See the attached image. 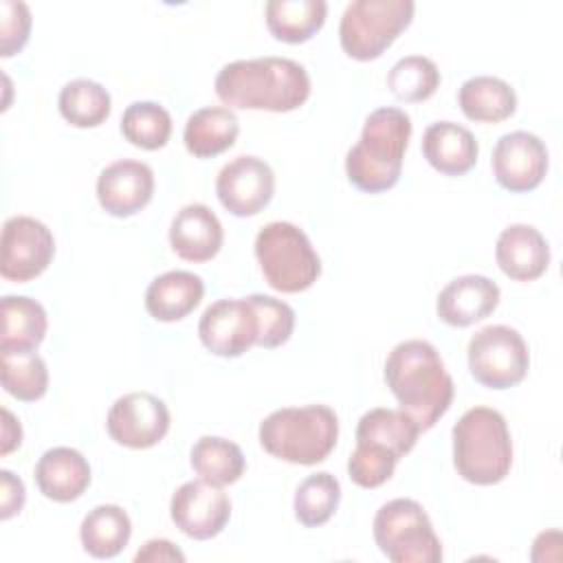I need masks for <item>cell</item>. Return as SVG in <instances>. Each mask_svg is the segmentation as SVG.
Here are the masks:
<instances>
[{
  "instance_id": "4dcf8cb0",
  "label": "cell",
  "mask_w": 563,
  "mask_h": 563,
  "mask_svg": "<svg viewBox=\"0 0 563 563\" xmlns=\"http://www.w3.org/2000/svg\"><path fill=\"white\" fill-rule=\"evenodd\" d=\"M341 501V484L334 475L321 471L308 475L295 490V517L306 528L323 526L332 519Z\"/></svg>"
},
{
  "instance_id": "cb8c5ba5",
  "label": "cell",
  "mask_w": 563,
  "mask_h": 563,
  "mask_svg": "<svg viewBox=\"0 0 563 563\" xmlns=\"http://www.w3.org/2000/svg\"><path fill=\"white\" fill-rule=\"evenodd\" d=\"M240 134V121L227 106H207L189 114L183 141L196 158H213L233 147Z\"/></svg>"
},
{
  "instance_id": "4fadbf2b",
  "label": "cell",
  "mask_w": 563,
  "mask_h": 563,
  "mask_svg": "<svg viewBox=\"0 0 563 563\" xmlns=\"http://www.w3.org/2000/svg\"><path fill=\"white\" fill-rule=\"evenodd\" d=\"M260 321L246 297L218 299L205 308L198 321V336L202 345L222 358L242 356L257 343Z\"/></svg>"
},
{
  "instance_id": "d4e9b609",
  "label": "cell",
  "mask_w": 563,
  "mask_h": 563,
  "mask_svg": "<svg viewBox=\"0 0 563 563\" xmlns=\"http://www.w3.org/2000/svg\"><path fill=\"white\" fill-rule=\"evenodd\" d=\"M457 106L466 119L477 123H501L517 110L512 86L493 75H475L457 90Z\"/></svg>"
},
{
  "instance_id": "836d02e7",
  "label": "cell",
  "mask_w": 563,
  "mask_h": 563,
  "mask_svg": "<svg viewBox=\"0 0 563 563\" xmlns=\"http://www.w3.org/2000/svg\"><path fill=\"white\" fill-rule=\"evenodd\" d=\"M0 378L4 391L22 402H35L48 389V369L37 352L2 354Z\"/></svg>"
},
{
  "instance_id": "5b68a950",
  "label": "cell",
  "mask_w": 563,
  "mask_h": 563,
  "mask_svg": "<svg viewBox=\"0 0 563 563\" xmlns=\"http://www.w3.org/2000/svg\"><path fill=\"white\" fill-rule=\"evenodd\" d=\"M339 440V418L328 405L275 409L260 422V444L288 464L323 462Z\"/></svg>"
},
{
  "instance_id": "3957f363",
  "label": "cell",
  "mask_w": 563,
  "mask_h": 563,
  "mask_svg": "<svg viewBox=\"0 0 563 563\" xmlns=\"http://www.w3.org/2000/svg\"><path fill=\"white\" fill-rule=\"evenodd\" d=\"M411 139V119L400 108H376L367 114L358 141L345 154L347 180L365 194H383L400 180Z\"/></svg>"
},
{
  "instance_id": "ffe728a7",
  "label": "cell",
  "mask_w": 563,
  "mask_h": 563,
  "mask_svg": "<svg viewBox=\"0 0 563 563\" xmlns=\"http://www.w3.org/2000/svg\"><path fill=\"white\" fill-rule=\"evenodd\" d=\"M35 484L46 499L68 504L79 499L90 486V464L77 449L53 446L35 464Z\"/></svg>"
},
{
  "instance_id": "52a82bcc",
  "label": "cell",
  "mask_w": 563,
  "mask_h": 563,
  "mask_svg": "<svg viewBox=\"0 0 563 563\" xmlns=\"http://www.w3.org/2000/svg\"><path fill=\"white\" fill-rule=\"evenodd\" d=\"M411 0H352L339 22V42L347 57L369 62L380 57L411 24Z\"/></svg>"
},
{
  "instance_id": "9c48e42d",
  "label": "cell",
  "mask_w": 563,
  "mask_h": 563,
  "mask_svg": "<svg viewBox=\"0 0 563 563\" xmlns=\"http://www.w3.org/2000/svg\"><path fill=\"white\" fill-rule=\"evenodd\" d=\"M471 376L488 389L519 385L530 367V352L523 336L510 325H486L477 330L466 347Z\"/></svg>"
},
{
  "instance_id": "7c38bea8",
  "label": "cell",
  "mask_w": 563,
  "mask_h": 563,
  "mask_svg": "<svg viewBox=\"0 0 563 563\" xmlns=\"http://www.w3.org/2000/svg\"><path fill=\"white\" fill-rule=\"evenodd\" d=\"M169 517L174 526L196 541L218 537L231 519V499L207 479H191L176 488L169 501Z\"/></svg>"
},
{
  "instance_id": "484cf974",
  "label": "cell",
  "mask_w": 563,
  "mask_h": 563,
  "mask_svg": "<svg viewBox=\"0 0 563 563\" xmlns=\"http://www.w3.org/2000/svg\"><path fill=\"white\" fill-rule=\"evenodd\" d=\"M132 537V521L117 504L95 506L79 526L81 548L95 559H114Z\"/></svg>"
},
{
  "instance_id": "8fae6325",
  "label": "cell",
  "mask_w": 563,
  "mask_h": 563,
  "mask_svg": "<svg viewBox=\"0 0 563 563\" xmlns=\"http://www.w3.org/2000/svg\"><path fill=\"white\" fill-rule=\"evenodd\" d=\"M169 422V409L158 396L150 391H130L112 402L106 429L121 446L150 449L167 435Z\"/></svg>"
},
{
  "instance_id": "8d00e7d4",
  "label": "cell",
  "mask_w": 563,
  "mask_h": 563,
  "mask_svg": "<svg viewBox=\"0 0 563 563\" xmlns=\"http://www.w3.org/2000/svg\"><path fill=\"white\" fill-rule=\"evenodd\" d=\"M31 33V11L20 0L0 2V55L11 57L24 48Z\"/></svg>"
},
{
  "instance_id": "7402d4cb",
  "label": "cell",
  "mask_w": 563,
  "mask_h": 563,
  "mask_svg": "<svg viewBox=\"0 0 563 563\" xmlns=\"http://www.w3.org/2000/svg\"><path fill=\"white\" fill-rule=\"evenodd\" d=\"M2 354H31L46 336L48 319L40 301L24 295H4L0 301Z\"/></svg>"
},
{
  "instance_id": "5bb4252c",
  "label": "cell",
  "mask_w": 563,
  "mask_h": 563,
  "mask_svg": "<svg viewBox=\"0 0 563 563\" xmlns=\"http://www.w3.org/2000/svg\"><path fill=\"white\" fill-rule=\"evenodd\" d=\"M216 194L229 213L251 218L273 200L275 174L264 158L242 154L218 172Z\"/></svg>"
},
{
  "instance_id": "d6a6232c",
  "label": "cell",
  "mask_w": 563,
  "mask_h": 563,
  "mask_svg": "<svg viewBox=\"0 0 563 563\" xmlns=\"http://www.w3.org/2000/svg\"><path fill=\"white\" fill-rule=\"evenodd\" d=\"M440 86V70L433 59L424 55L400 57L387 73V88L398 101L418 103L435 95Z\"/></svg>"
},
{
  "instance_id": "30bf717a",
  "label": "cell",
  "mask_w": 563,
  "mask_h": 563,
  "mask_svg": "<svg viewBox=\"0 0 563 563\" xmlns=\"http://www.w3.org/2000/svg\"><path fill=\"white\" fill-rule=\"evenodd\" d=\"M0 246V275L7 282L18 284L40 277L55 255V238L51 229L31 216L9 218L2 224Z\"/></svg>"
},
{
  "instance_id": "f546056e",
  "label": "cell",
  "mask_w": 563,
  "mask_h": 563,
  "mask_svg": "<svg viewBox=\"0 0 563 563\" xmlns=\"http://www.w3.org/2000/svg\"><path fill=\"white\" fill-rule=\"evenodd\" d=\"M59 114L75 128H97L112 110L110 92L92 79L79 77L59 90Z\"/></svg>"
},
{
  "instance_id": "7a4b0ae2",
  "label": "cell",
  "mask_w": 563,
  "mask_h": 563,
  "mask_svg": "<svg viewBox=\"0 0 563 563\" xmlns=\"http://www.w3.org/2000/svg\"><path fill=\"white\" fill-rule=\"evenodd\" d=\"M385 383L398 409L409 413L420 431H429L451 407L455 385L440 352L422 339L400 341L385 361Z\"/></svg>"
},
{
  "instance_id": "4316f807",
  "label": "cell",
  "mask_w": 563,
  "mask_h": 563,
  "mask_svg": "<svg viewBox=\"0 0 563 563\" xmlns=\"http://www.w3.org/2000/svg\"><path fill=\"white\" fill-rule=\"evenodd\" d=\"M325 0H268L266 26L271 35L286 44H301L317 35L325 22Z\"/></svg>"
},
{
  "instance_id": "e0dca14e",
  "label": "cell",
  "mask_w": 563,
  "mask_h": 563,
  "mask_svg": "<svg viewBox=\"0 0 563 563\" xmlns=\"http://www.w3.org/2000/svg\"><path fill=\"white\" fill-rule=\"evenodd\" d=\"M224 242V231L218 216L202 202L185 205L176 211L169 224L172 251L194 264L213 260Z\"/></svg>"
},
{
  "instance_id": "6da1fadb",
  "label": "cell",
  "mask_w": 563,
  "mask_h": 563,
  "mask_svg": "<svg viewBox=\"0 0 563 563\" xmlns=\"http://www.w3.org/2000/svg\"><path fill=\"white\" fill-rule=\"evenodd\" d=\"M216 95L231 110L290 112L310 97V75L288 57L235 59L216 75Z\"/></svg>"
},
{
  "instance_id": "f1b7e54d",
  "label": "cell",
  "mask_w": 563,
  "mask_h": 563,
  "mask_svg": "<svg viewBox=\"0 0 563 563\" xmlns=\"http://www.w3.org/2000/svg\"><path fill=\"white\" fill-rule=\"evenodd\" d=\"M189 464L202 479L216 486L235 484L246 468L242 449L235 442L220 435L198 438L191 446Z\"/></svg>"
},
{
  "instance_id": "603a6c76",
  "label": "cell",
  "mask_w": 563,
  "mask_h": 563,
  "mask_svg": "<svg viewBox=\"0 0 563 563\" xmlns=\"http://www.w3.org/2000/svg\"><path fill=\"white\" fill-rule=\"evenodd\" d=\"M205 282L189 271H167L154 277L145 290V310L156 321H180L202 299Z\"/></svg>"
},
{
  "instance_id": "ab89813d",
  "label": "cell",
  "mask_w": 563,
  "mask_h": 563,
  "mask_svg": "<svg viewBox=\"0 0 563 563\" xmlns=\"http://www.w3.org/2000/svg\"><path fill=\"white\" fill-rule=\"evenodd\" d=\"M22 444V427L20 420L7 409L2 407V440H0V453L9 455L11 451H15Z\"/></svg>"
},
{
  "instance_id": "74e56055",
  "label": "cell",
  "mask_w": 563,
  "mask_h": 563,
  "mask_svg": "<svg viewBox=\"0 0 563 563\" xmlns=\"http://www.w3.org/2000/svg\"><path fill=\"white\" fill-rule=\"evenodd\" d=\"M26 490L20 477H15L11 471H0V517L7 521L13 515H18L24 506Z\"/></svg>"
},
{
  "instance_id": "e575fe53",
  "label": "cell",
  "mask_w": 563,
  "mask_h": 563,
  "mask_svg": "<svg viewBox=\"0 0 563 563\" xmlns=\"http://www.w3.org/2000/svg\"><path fill=\"white\" fill-rule=\"evenodd\" d=\"M251 301V306L257 312V321H260V334H257V343L260 347H279L284 345L292 330H295V310L271 295H249L246 297Z\"/></svg>"
},
{
  "instance_id": "2e32d148",
  "label": "cell",
  "mask_w": 563,
  "mask_h": 563,
  "mask_svg": "<svg viewBox=\"0 0 563 563\" xmlns=\"http://www.w3.org/2000/svg\"><path fill=\"white\" fill-rule=\"evenodd\" d=\"M154 196V172L147 163L121 158L99 172L97 200L114 218H130L150 205Z\"/></svg>"
},
{
  "instance_id": "83f0119b",
  "label": "cell",
  "mask_w": 563,
  "mask_h": 563,
  "mask_svg": "<svg viewBox=\"0 0 563 563\" xmlns=\"http://www.w3.org/2000/svg\"><path fill=\"white\" fill-rule=\"evenodd\" d=\"M418 422L402 409L376 407L365 411L356 424V442H369L385 446L398 460L405 457L418 442Z\"/></svg>"
},
{
  "instance_id": "8992f818",
  "label": "cell",
  "mask_w": 563,
  "mask_h": 563,
  "mask_svg": "<svg viewBox=\"0 0 563 563\" xmlns=\"http://www.w3.org/2000/svg\"><path fill=\"white\" fill-rule=\"evenodd\" d=\"M255 257L266 284L279 292L308 290L321 275V260L303 229L275 220L255 235Z\"/></svg>"
},
{
  "instance_id": "277c9868",
  "label": "cell",
  "mask_w": 563,
  "mask_h": 563,
  "mask_svg": "<svg viewBox=\"0 0 563 563\" xmlns=\"http://www.w3.org/2000/svg\"><path fill=\"white\" fill-rule=\"evenodd\" d=\"M453 466L475 486L506 479L512 466V440L506 418L490 407H473L453 424Z\"/></svg>"
},
{
  "instance_id": "ac0fdd59",
  "label": "cell",
  "mask_w": 563,
  "mask_h": 563,
  "mask_svg": "<svg viewBox=\"0 0 563 563\" xmlns=\"http://www.w3.org/2000/svg\"><path fill=\"white\" fill-rule=\"evenodd\" d=\"M499 286L484 275L451 279L435 299L438 317L453 328H466L486 319L499 306Z\"/></svg>"
},
{
  "instance_id": "9a60e30c",
  "label": "cell",
  "mask_w": 563,
  "mask_h": 563,
  "mask_svg": "<svg viewBox=\"0 0 563 563\" xmlns=\"http://www.w3.org/2000/svg\"><path fill=\"white\" fill-rule=\"evenodd\" d=\"M493 176L510 194L537 189L548 174L545 143L526 130H515L497 139L490 156Z\"/></svg>"
},
{
  "instance_id": "1f68e13d",
  "label": "cell",
  "mask_w": 563,
  "mask_h": 563,
  "mask_svg": "<svg viewBox=\"0 0 563 563\" xmlns=\"http://www.w3.org/2000/svg\"><path fill=\"white\" fill-rule=\"evenodd\" d=\"M121 134L141 150H161L172 136V117L156 101H134L123 110Z\"/></svg>"
},
{
  "instance_id": "d6986e66",
  "label": "cell",
  "mask_w": 563,
  "mask_h": 563,
  "mask_svg": "<svg viewBox=\"0 0 563 563\" xmlns=\"http://www.w3.org/2000/svg\"><path fill=\"white\" fill-rule=\"evenodd\" d=\"M495 260L506 277L515 282H534L550 266V246L539 229L517 222L499 233Z\"/></svg>"
},
{
  "instance_id": "f35d334b",
  "label": "cell",
  "mask_w": 563,
  "mask_h": 563,
  "mask_svg": "<svg viewBox=\"0 0 563 563\" xmlns=\"http://www.w3.org/2000/svg\"><path fill=\"white\" fill-rule=\"evenodd\" d=\"M136 563H183L185 554L167 539H150L147 543H143V548L134 554Z\"/></svg>"
},
{
  "instance_id": "ba28073f",
  "label": "cell",
  "mask_w": 563,
  "mask_h": 563,
  "mask_svg": "<svg viewBox=\"0 0 563 563\" xmlns=\"http://www.w3.org/2000/svg\"><path fill=\"white\" fill-rule=\"evenodd\" d=\"M378 550L391 563H440L442 543L429 515L416 499L398 497L383 504L372 523Z\"/></svg>"
},
{
  "instance_id": "d590c367",
  "label": "cell",
  "mask_w": 563,
  "mask_h": 563,
  "mask_svg": "<svg viewBox=\"0 0 563 563\" xmlns=\"http://www.w3.org/2000/svg\"><path fill=\"white\" fill-rule=\"evenodd\" d=\"M398 464V457L385 446L356 442V449L347 457V475L361 488H378L383 486Z\"/></svg>"
},
{
  "instance_id": "44dd1931",
  "label": "cell",
  "mask_w": 563,
  "mask_h": 563,
  "mask_svg": "<svg viewBox=\"0 0 563 563\" xmlns=\"http://www.w3.org/2000/svg\"><path fill=\"white\" fill-rule=\"evenodd\" d=\"M422 156L444 176H462L471 172L479 156L475 134L453 121H435L422 134Z\"/></svg>"
}]
</instances>
